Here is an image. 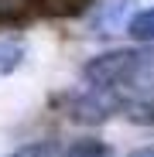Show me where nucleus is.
I'll return each instance as SVG.
<instances>
[{
    "label": "nucleus",
    "instance_id": "obj_4",
    "mask_svg": "<svg viewBox=\"0 0 154 157\" xmlns=\"http://www.w3.org/2000/svg\"><path fill=\"white\" fill-rule=\"evenodd\" d=\"M24 55H28V48H24L21 38L14 34H0V78L4 75H14L24 62Z\"/></svg>",
    "mask_w": 154,
    "mask_h": 157
},
{
    "label": "nucleus",
    "instance_id": "obj_3",
    "mask_svg": "<svg viewBox=\"0 0 154 157\" xmlns=\"http://www.w3.org/2000/svg\"><path fill=\"white\" fill-rule=\"evenodd\" d=\"M127 10H130V0H93L89 4V34L93 38H106L116 28H123Z\"/></svg>",
    "mask_w": 154,
    "mask_h": 157
},
{
    "label": "nucleus",
    "instance_id": "obj_2",
    "mask_svg": "<svg viewBox=\"0 0 154 157\" xmlns=\"http://www.w3.org/2000/svg\"><path fill=\"white\" fill-rule=\"evenodd\" d=\"M127 92L120 89H96V86H86L82 92H75L65 99V116L72 123H86V126H99L106 123L110 116L123 113L127 109Z\"/></svg>",
    "mask_w": 154,
    "mask_h": 157
},
{
    "label": "nucleus",
    "instance_id": "obj_7",
    "mask_svg": "<svg viewBox=\"0 0 154 157\" xmlns=\"http://www.w3.org/2000/svg\"><path fill=\"white\" fill-rule=\"evenodd\" d=\"M127 120L137 126H154V96H140L127 102Z\"/></svg>",
    "mask_w": 154,
    "mask_h": 157
},
{
    "label": "nucleus",
    "instance_id": "obj_5",
    "mask_svg": "<svg viewBox=\"0 0 154 157\" xmlns=\"http://www.w3.org/2000/svg\"><path fill=\"white\" fill-rule=\"evenodd\" d=\"M58 157H113V150L99 137H82V140H72L65 150H58Z\"/></svg>",
    "mask_w": 154,
    "mask_h": 157
},
{
    "label": "nucleus",
    "instance_id": "obj_6",
    "mask_svg": "<svg viewBox=\"0 0 154 157\" xmlns=\"http://www.w3.org/2000/svg\"><path fill=\"white\" fill-rule=\"evenodd\" d=\"M127 34L140 44H154V7H144L127 21Z\"/></svg>",
    "mask_w": 154,
    "mask_h": 157
},
{
    "label": "nucleus",
    "instance_id": "obj_9",
    "mask_svg": "<svg viewBox=\"0 0 154 157\" xmlns=\"http://www.w3.org/2000/svg\"><path fill=\"white\" fill-rule=\"evenodd\" d=\"M127 157H154V147H137V150H130Z\"/></svg>",
    "mask_w": 154,
    "mask_h": 157
},
{
    "label": "nucleus",
    "instance_id": "obj_1",
    "mask_svg": "<svg viewBox=\"0 0 154 157\" xmlns=\"http://www.w3.org/2000/svg\"><path fill=\"white\" fill-rule=\"evenodd\" d=\"M82 78L96 89H144L154 78V44L103 51L82 65Z\"/></svg>",
    "mask_w": 154,
    "mask_h": 157
},
{
    "label": "nucleus",
    "instance_id": "obj_8",
    "mask_svg": "<svg viewBox=\"0 0 154 157\" xmlns=\"http://www.w3.org/2000/svg\"><path fill=\"white\" fill-rule=\"evenodd\" d=\"M7 157H58V144L55 140H31V144H21L17 150H10Z\"/></svg>",
    "mask_w": 154,
    "mask_h": 157
}]
</instances>
